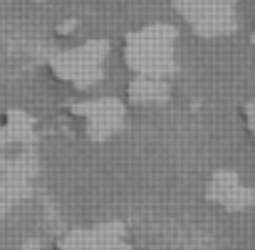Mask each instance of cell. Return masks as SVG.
Wrapping results in <instances>:
<instances>
[{
  "mask_svg": "<svg viewBox=\"0 0 255 250\" xmlns=\"http://www.w3.org/2000/svg\"><path fill=\"white\" fill-rule=\"evenodd\" d=\"M176 27L166 22H151L131 30L119 47V57L131 77H161L169 80L176 70Z\"/></svg>",
  "mask_w": 255,
  "mask_h": 250,
  "instance_id": "6da1fadb",
  "label": "cell"
},
{
  "mask_svg": "<svg viewBox=\"0 0 255 250\" xmlns=\"http://www.w3.org/2000/svg\"><path fill=\"white\" fill-rule=\"evenodd\" d=\"M109 45L104 40H85L55 52L47 60V72L75 92H87L102 80Z\"/></svg>",
  "mask_w": 255,
  "mask_h": 250,
  "instance_id": "7a4b0ae2",
  "label": "cell"
},
{
  "mask_svg": "<svg viewBox=\"0 0 255 250\" xmlns=\"http://www.w3.org/2000/svg\"><path fill=\"white\" fill-rule=\"evenodd\" d=\"M127 104L112 97H85L72 99L65 107V119L72 124L75 134L87 141H107L124 126Z\"/></svg>",
  "mask_w": 255,
  "mask_h": 250,
  "instance_id": "3957f363",
  "label": "cell"
},
{
  "mask_svg": "<svg viewBox=\"0 0 255 250\" xmlns=\"http://www.w3.org/2000/svg\"><path fill=\"white\" fill-rule=\"evenodd\" d=\"M171 7L201 40H218L236 30V7L228 0H171Z\"/></svg>",
  "mask_w": 255,
  "mask_h": 250,
  "instance_id": "277c9868",
  "label": "cell"
},
{
  "mask_svg": "<svg viewBox=\"0 0 255 250\" xmlns=\"http://www.w3.org/2000/svg\"><path fill=\"white\" fill-rule=\"evenodd\" d=\"M173 94V87L169 80L161 77H131L124 89V104L136 109H154L166 104Z\"/></svg>",
  "mask_w": 255,
  "mask_h": 250,
  "instance_id": "5b68a950",
  "label": "cell"
},
{
  "mask_svg": "<svg viewBox=\"0 0 255 250\" xmlns=\"http://www.w3.org/2000/svg\"><path fill=\"white\" fill-rule=\"evenodd\" d=\"M117 226H97L89 231H72L57 241V250H117L122 246Z\"/></svg>",
  "mask_w": 255,
  "mask_h": 250,
  "instance_id": "8992f818",
  "label": "cell"
},
{
  "mask_svg": "<svg viewBox=\"0 0 255 250\" xmlns=\"http://www.w3.org/2000/svg\"><path fill=\"white\" fill-rule=\"evenodd\" d=\"M208 196L223 208H246L253 203V191L233 173H216L211 178Z\"/></svg>",
  "mask_w": 255,
  "mask_h": 250,
  "instance_id": "52a82bcc",
  "label": "cell"
},
{
  "mask_svg": "<svg viewBox=\"0 0 255 250\" xmlns=\"http://www.w3.org/2000/svg\"><path fill=\"white\" fill-rule=\"evenodd\" d=\"M241 124H243L246 134L251 136V141H255V97H251L248 102H243V107H241Z\"/></svg>",
  "mask_w": 255,
  "mask_h": 250,
  "instance_id": "ba28073f",
  "label": "cell"
},
{
  "mask_svg": "<svg viewBox=\"0 0 255 250\" xmlns=\"http://www.w3.org/2000/svg\"><path fill=\"white\" fill-rule=\"evenodd\" d=\"M251 42H253V45H255V25H253V27H251Z\"/></svg>",
  "mask_w": 255,
  "mask_h": 250,
  "instance_id": "9c48e42d",
  "label": "cell"
},
{
  "mask_svg": "<svg viewBox=\"0 0 255 250\" xmlns=\"http://www.w3.org/2000/svg\"><path fill=\"white\" fill-rule=\"evenodd\" d=\"M42 2H50V0H42Z\"/></svg>",
  "mask_w": 255,
  "mask_h": 250,
  "instance_id": "30bf717a",
  "label": "cell"
}]
</instances>
